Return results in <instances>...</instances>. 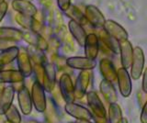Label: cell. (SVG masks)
<instances>
[{"label": "cell", "mask_w": 147, "mask_h": 123, "mask_svg": "<svg viewBox=\"0 0 147 123\" xmlns=\"http://www.w3.org/2000/svg\"><path fill=\"white\" fill-rule=\"evenodd\" d=\"M144 67V53L140 47L133 48V55L131 63V75L133 80H138L141 77Z\"/></svg>", "instance_id": "6da1fadb"}, {"label": "cell", "mask_w": 147, "mask_h": 123, "mask_svg": "<svg viewBox=\"0 0 147 123\" xmlns=\"http://www.w3.org/2000/svg\"><path fill=\"white\" fill-rule=\"evenodd\" d=\"M30 97L32 106H34L36 110L39 112H44L46 107H47V101H46L45 90L42 85L35 82L31 87Z\"/></svg>", "instance_id": "7a4b0ae2"}, {"label": "cell", "mask_w": 147, "mask_h": 123, "mask_svg": "<svg viewBox=\"0 0 147 123\" xmlns=\"http://www.w3.org/2000/svg\"><path fill=\"white\" fill-rule=\"evenodd\" d=\"M59 90L62 97L65 103L75 101V93H74V84L71 76L67 73L63 74L59 81Z\"/></svg>", "instance_id": "3957f363"}, {"label": "cell", "mask_w": 147, "mask_h": 123, "mask_svg": "<svg viewBox=\"0 0 147 123\" xmlns=\"http://www.w3.org/2000/svg\"><path fill=\"white\" fill-rule=\"evenodd\" d=\"M91 78V70H84L81 71L78 75L76 85L74 86V93H75V98L81 99L85 97L89 86Z\"/></svg>", "instance_id": "277c9868"}, {"label": "cell", "mask_w": 147, "mask_h": 123, "mask_svg": "<svg viewBox=\"0 0 147 123\" xmlns=\"http://www.w3.org/2000/svg\"><path fill=\"white\" fill-rule=\"evenodd\" d=\"M103 29L109 36H111L112 38H114L118 42H122V40H128L129 35L126 30L119 23H117L116 21L111 19L105 20Z\"/></svg>", "instance_id": "5b68a950"}, {"label": "cell", "mask_w": 147, "mask_h": 123, "mask_svg": "<svg viewBox=\"0 0 147 123\" xmlns=\"http://www.w3.org/2000/svg\"><path fill=\"white\" fill-rule=\"evenodd\" d=\"M64 110L70 116L74 117L76 120H91L93 118V114L85 107L75 102L66 103L64 106Z\"/></svg>", "instance_id": "8992f818"}, {"label": "cell", "mask_w": 147, "mask_h": 123, "mask_svg": "<svg viewBox=\"0 0 147 123\" xmlns=\"http://www.w3.org/2000/svg\"><path fill=\"white\" fill-rule=\"evenodd\" d=\"M86 101L93 115L98 117H107L106 108L98 97V95L95 91H90L86 94Z\"/></svg>", "instance_id": "52a82bcc"}, {"label": "cell", "mask_w": 147, "mask_h": 123, "mask_svg": "<svg viewBox=\"0 0 147 123\" xmlns=\"http://www.w3.org/2000/svg\"><path fill=\"white\" fill-rule=\"evenodd\" d=\"M117 82L119 85V89L121 95L124 97H130L131 93V80L127 69L119 68L117 71Z\"/></svg>", "instance_id": "ba28073f"}, {"label": "cell", "mask_w": 147, "mask_h": 123, "mask_svg": "<svg viewBox=\"0 0 147 123\" xmlns=\"http://www.w3.org/2000/svg\"><path fill=\"white\" fill-rule=\"evenodd\" d=\"M85 17L87 22L96 28H103L105 23V17L101 11L96 6L88 5L85 9Z\"/></svg>", "instance_id": "9c48e42d"}, {"label": "cell", "mask_w": 147, "mask_h": 123, "mask_svg": "<svg viewBox=\"0 0 147 123\" xmlns=\"http://www.w3.org/2000/svg\"><path fill=\"white\" fill-rule=\"evenodd\" d=\"M15 19H16V21L22 27V28H24L25 30H28L30 31H32V32L40 34L41 29H42L41 23L39 20H37L34 17L26 16V15H22V14H20V13H18Z\"/></svg>", "instance_id": "30bf717a"}, {"label": "cell", "mask_w": 147, "mask_h": 123, "mask_svg": "<svg viewBox=\"0 0 147 123\" xmlns=\"http://www.w3.org/2000/svg\"><path fill=\"white\" fill-rule=\"evenodd\" d=\"M98 46H99V40L96 34L91 33L86 35L84 43L85 57L91 59V60H96L99 52Z\"/></svg>", "instance_id": "8fae6325"}, {"label": "cell", "mask_w": 147, "mask_h": 123, "mask_svg": "<svg viewBox=\"0 0 147 123\" xmlns=\"http://www.w3.org/2000/svg\"><path fill=\"white\" fill-rule=\"evenodd\" d=\"M66 65L68 67L73 69H78L81 71L84 70H93L96 65L95 60H91L86 57H71L66 60Z\"/></svg>", "instance_id": "7c38bea8"}, {"label": "cell", "mask_w": 147, "mask_h": 123, "mask_svg": "<svg viewBox=\"0 0 147 123\" xmlns=\"http://www.w3.org/2000/svg\"><path fill=\"white\" fill-rule=\"evenodd\" d=\"M119 52L121 53V62L124 69H129L131 67V63L133 55V47L128 40L119 42Z\"/></svg>", "instance_id": "4fadbf2b"}, {"label": "cell", "mask_w": 147, "mask_h": 123, "mask_svg": "<svg viewBox=\"0 0 147 123\" xmlns=\"http://www.w3.org/2000/svg\"><path fill=\"white\" fill-rule=\"evenodd\" d=\"M99 70L103 79L114 84L117 82V71L112 62L109 59H102L99 63Z\"/></svg>", "instance_id": "5bb4252c"}, {"label": "cell", "mask_w": 147, "mask_h": 123, "mask_svg": "<svg viewBox=\"0 0 147 123\" xmlns=\"http://www.w3.org/2000/svg\"><path fill=\"white\" fill-rule=\"evenodd\" d=\"M17 62L18 66V71L24 76L28 77L32 74V63L31 59L26 51H20L17 56Z\"/></svg>", "instance_id": "9a60e30c"}, {"label": "cell", "mask_w": 147, "mask_h": 123, "mask_svg": "<svg viewBox=\"0 0 147 123\" xmlns=\"http://www.w3.org/2000/svg\"><path fill=\"white\" fill-rule=\"evenodd\" d=\"M12 7L18 13L26 16L35 17L38 13L36 7L30 1L27 0H13Z\"/></svg>", "instance_id": "2e32d148"}, {"label": "cell", "mask_w": 147, "mask_h": 123, "mask_svg": "<svg viewBox=\"0 0 147 123\" xmlns=\"http://www.w3.org/2000/svg\"><path fill=\"white\" fill-rule=\"evenodd\" d=\"M18 101L22 113L24 115H30L32 111V101L30 91L26 86L18 92Z\"/></svg>", "instance_id": "e0dca14e"}, {"label": "cell", "mask_w": 147, "mask_h": 123, "mask_svg": "<svg viewBox=\"0 0 147 123\" xmlns=\"http://www.w3.org/2000/svg\"><path fill=\"white\" fill-rule=\"evenodd\" d=\"M99 89H100L101 94L103 95V97L109 104L117 102V100H118L117 92L114 88L113 84L103 79L99 85Z\"/></svg>", "instance_id": "ac0fdd59"}, {"label": "cell", "mask_w": 147, "mask_h": 123, "mask_svg": "<svg viewBox=\"0 0 147 123\" xmlns=\"http://www.w3.org/2000/svg\"><path fill=\"white\" fill-rule=\"evenodd\" d=\"M44 65V78H43V84L42 87L45 91L51 92L54 88L55 85V78H56V75H55V69L54 66L52 63H45Z\"/></svg>", "instance_id": "d6986e66"}, {"label": "cell", "mask_w": 147, "mask_h": 123, "mask_svg": "<svg viewBox=\"0 0 147 123\" xmlns=\"http://www.w3.org/2000/svg\"><path fill=\"white\" fill-rule=\"evenodd\" d=\"M22 39L26 40L29 44L38 48L39 50H41V51H44V50H46L48 47V44L45 42V40L41 37V36H40V34L32 32V31H30V32H23Z\"/></svg>", "instance_id": "ffe728a7"}, {"label": "cell", "mask_w": 147, "mask_h": 123, "mask_svg": "<svg viewBox=\"0 0 147 123\" xmlns=\"http://www.w3.org/2000/svg\"><path fill=\"white\" fill-rule=\"evenodd\" d=\"M68 29L72 36L77 42V43L80 46H84L86 37V32L84 30V28H83V26L76 21L70 20V22L68 23Z\"/></svg>", "instance_id": "44dd1931"}, {"label": "cell", "mask_w": 147, "mask_h": 123, "mask_svg": "<svg viewBox=\"0 0 147 123\" xmlns=\"http://www.w3.org/2000/svg\"><path fill=\"white\" fill-rule=\"evenodd\" d=\"M14 95H15V91L13 90L11 86H6L2 97L0 98V115H4L12 105Z\"/></svg>", "instance_id": "7402d4cb"}, {"label": "cell", "mask_w": 147, "mask_h": 123, "mask_svg": "<svg viewBox=\"0 0 147 123\" xmlns=\"http://www.w3.org/2000/svg\"><path fill=\"white\" fill-rule=\"evenodd\" d=\"M99 42H102L106 47L109 49L113 53H119V42L111 36H109L104 30H100L96 34Z\"/></svg>", "instance_id": "603a6c76"}, {"label": "cell", "mask_w": 147, "mask_h": 123, "mask_svg": "<svg viewBox=\"0 0 147 123\" xmlns=\"http://www.w3.org/2000/svg\"><path fill=\"white\" fill-rule=\"evenodd\" d=\"M23 32L21 30L15 28H7V27H2L0 28V39L10 40V42H18L22 40Z\"/></svg>", "instance_id": "cb8c5ba5"}, {"label": "cell", "mask_w": 147, "mask_h": 123, "mask_svg": "<svg viewBox=\"0 0 147 123\" xmlns=\"http://www.w3.org/2000/svg\"><path fill=\"white\" fill-rule=\"evenodd\" d=\"M25 77L23 76L20 71L16 70H1L0 71V82L6 83H16V82L23 81Z\"/></svg>", "instance_id": "d4e9b609"}, {"label": "cell", "mask_w": 147, "mask_h": 123, "mask_svg": "<svg viewBox=\"0 0 147 123\" xmlns=\"http://www.w3.org/2000/svg\"><path fill=\"white\" fill-rule=\"evenodd\" d=\"M64 13H65L68 17H70L71 20L76 21L77 23H79L80 25H85L87 23L85 15L83 14L82 11L76 6L70 5L69 8L66 11H64Z\"/></svg>", "instance_id": "484cf974"}, {"label": "cell", "mask_w": 147, "mask_h": 123, "mask_svg": "<svg viewBox=\"0 0 147 123\" xmlns=\"http://www.w3.org/2000/svg\"><path fill=\"white\" fill-rule=\"evenodd\" d=\"M18 52H20V50L17 46L2 51V52L0 53V65L4 66L6 65H9L14 60H16Z\"/></svg>", "instance_id": "4316f807"}, {"label": "cell", "mask_w": 147, "mask_h": 123, "mask_svg": "<svg viewBox=\"0 0 147 123\" xmlns=\"http://www.w3.org/2000/svg\"><path fill=\"white\" fill-rule=\"evenodd\" d=\"M109 123H119L122 118V111L121 108L116 103L109 104Z\"/></svg>", "instance_id": "83f0119b"}, {"label": "cell", "mask_w": 147, "mask_h": 123, "mask_svg": "<svg viewBox=\"0 0 147 123\" xmlns=\"http://www.w3.org/2000/svg\"><path fill=\"white\" fill-rule=\"evenodd\" d=\"M6 116L7 120L10 121L12 123H21V116L20 112H18V108L11 105L9 108L6 111V113L4 114Z\"/></svg>", "instance_id": "f1b7e54d"}, {"label": "cell", "mask_w": 147, "mask_h": 123, "mask_svg": "<svg viewBox=\"0 0 147 123\" xmlns=\"http://www.w3.org/2000/svg\"><path fill=\"white\" fill-rule=\"evenodd\" d=\"M32 72L34 73L36 82L42 85L44 78V65L42 63H34L32 66Z\"/></svg>", "instance_id": "f546056e"}, {"label": "cell", "mask_w": 147, "mask_h": 123, "mask_svg": "<svg viewBox=\"0 0 147 123\" xmlns=\"http://www.w3.org/2000/svg\"><path fill=\"white\" fill-rule=\"evenodd\" d=\"M16 42H10V40H2L0 39V51H5V50L9 49L11 47H15Z\"/></svg>", "instance_id": "4dcf8cb0"}, {"label": "cell", "mask_w": 147, "mask_h": 123, "mask_svg": "<svg viewBox=\"0 0 147 123\" xmlns=\"http://www.w3.org/2000/svg\"><path fill=\"white\" fill-rule=\"evenodd\" d=\"M57 5L62 11H66L71 5V0H57Z\"/></svg>", "instance_id": "1f68e13d"}, {"label": "cell", "mask_w": 147, "mask_h": 123, "mask_svg": "<svg viewBox=\"0 0 147 123\" xmlns=\"http://www.w3.org/2000/svg\"><path fill=\"white\" fill-rule=\"evenodd\" d=\"M7 9H8V4L6 1L0 3V22L4 19V17L6 16Z\"/></svg>", "instance_id": "d6a6232c"}, {"label": "cell", "mask_w": 147, "mask_h": 123, "mask_svg": "<svg viewBox=\"0 0 147 123\" xmlns=\"http://www.w3.org/2000/svg\"><path fill=\"white\" fill-rule=\"evenodd\" d=\"M10 86L13 88V90L15 91V92H18V91L21 90L25 86V85H24V80H23V81H20V82H16V83H12Z\"/></svg>", "instance_id": "836d02e7"}, {"label": "cell", "mask_w": 147, "mask_h": 123, "mask_svg": "<svg viewBox=\"0 0 147 123\" xmlns=\"http://www.w3.org/2000/svg\"><path fill=\"white\" fill-rule=\"evenodd\" d=\"M141 122L147 123V114H146V103L142 107V113H141Z\"/></svg>", "instance_id": "e575fe53"}, {"label": "cell", "mask_w": 147, "mask_h": 123, "mask_svg": "<svg viewBox=\"0 0 147 123\" xmlns=\"http://www.w3.org/2000/svg\"><path fill=\"white\" fill-rule=\"evenodd\" d=\"M138 98H139L140 105L142 107L146 103V93L144 92V91H142V93L139 92V93H138Z\"/></svg>", "instance_id": "d590c367"}, {"label": "cell", "mask_w": 147, "mask_h": 123, "mask_svg": "<svg viewBox=\"0 0 147 123\" xmlns=\"http://www.w3.org/2000/svg\"><path fill=\"white\" fill-rule=\"evenodd\" d=\"M92 118L95 120L96 123H109L107 117H98V116L93 115V118Z\"/></svg>", "instance_id": "8d00e7d4"}, {"label": "cell", "mask_w": 147, "mask_h": 123, "mask_svg": "<svg viewBox=\"0 0 147 123\" xmlns=\"http://www.w3.org/2000/svg\"><path fill=\"white\" fill-rule=\"evenodd\" d=\"M146 75H147V71H144V74H142V88L144 92H147V86H146Z\"/></svg>", "instance_id": "74e56055"}, {"label": "cell", "mask_w": 147, "mask_h": 123, "mask_svg": "<svg viewBox=\"0 0 147 123\" xmlns=\"http://www.w3.org/2000/svg\"><path fill=\"white\" fill-rule=\"evenodd\" d=\"M5 87H6V85H5V84L2 83V82H0V98H1L2 95H3V92H4Z\"/></svg>", "instance_id": "f35d334b"}, {"label": "cell", "mask_w": 147, "mask_h": 123, "mask_svg": "<svg viewBox=\"0 0 147 123\" xmlns=\"http://www.w3.org/2000/svg\"><path fill=\"white\" fill-rule=\"evenodd\" d=\"M76 123H92V122H90V120H77Z\"/></svg>", "instance_id": "ab89813d"}, {"label": "cell", "mask_w": 147, "mask_h": 123, "mask_svg": "<svg viewBox=\"0 0 147 123\" xmlns=\"http://www.w3.org/2000/svg\"><path fill=\"white\" fill-rule=\"evenodd\" d=\"M119 123H129V122H128V120H127V118H122L121 120V121H119Z\"/></svg>", "instance_id": "60d3db41"}, {"label": "cell", "mask_w": 147, "mask_h": 123, "mask_svg": "<svg viewBox=\"0 0 147 123\" xmlns=\"http://www.w3.org/2000/svg\"><path fill=\"white\" fill-rule=\"evenodd\" d=\"M25 123H39V122H37L35 120H27Z\"/></svg>", "instance_id": "b9f144b4"}, {"label": "cell", "mask_w": 147, "mask_h": 123, "mask_svg": "<svg viewBox=\"0 0 147 123\" xmlns=\"http://www.w3.org/2000/svg\"><path fill=\"white\" fill-rule=\"evenodd\" d=\"M4 123H12V122H10V121H8V120H6Z\"/></svg>", "instance_id": "7bdbcfd3"}, {"label": "cell", "mask_w": 147, "mask_h": 123, "mask_svg": "<svg viewBox=\"0 0 147 123\" xmlns=\"http://www.w3.org/2000/svg\"><path fill=\"white\" fill-rule=\"evenodd\" d=\"M2 67H3V65H0V71L2 70Z\"/></svg>", "instance_id": "ee69618b"}, {"label": "cell", "mask_w": 147, "mask_h": 123, "mask_svg": "<svg viewBox=\"0 0 147 123\" xmlns=\"http://www.w3.org/2000/svg\"><path fill=\"white\" fill-rule=\"evenodd\" d=\"M5 0H0V3H2V2H4Z\"/></svg>", "instance_id": "f6af8a7d"}, {"label": "cell", "mask_w": 147, "mask_h": 123, "mask_svg": "<svg viewBox=\"0 0 147 123\" xmlns=\"http://www.w3.org/2000/svg\"><path fill=\"white\" fill-rule=\"evenodd\" d=\"M27 1H32V0H27Z\"/></svg>", "instance_id": "bcb514c9"}]
</instances>
